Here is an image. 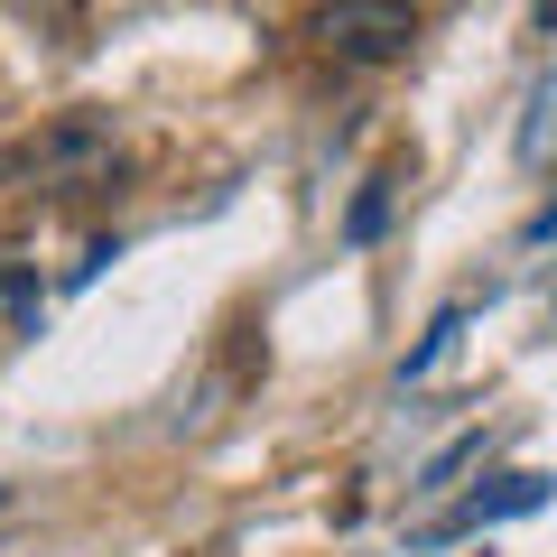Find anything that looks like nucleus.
<instances>
[{
	"instance_id": "f257e3e1",
	"label": "nucleus",
	"mask_w": 557,
	"mask_h": 557,
	"mask_svg": "<svg viewBox=\"0 0 557 557\" xmlns=\"http://www.w3.org/2000/svg\"><path fill=\"white\" fill-rule=\"evenodd\" d=\"M121 168V121L112 112H57L28 139L0 149V186H38V196H84Z\"/></svg>"
},
{
	"instance_id": "f03ea898",
	"label": "nucleus",
	"mask_w": 557,
	"mask_h": 557,
	"mask_svg": "<svg viewBox=\"0 0 557 557\" xmlns=\"http://www.w3.org/2000/svg\"><path fill=\"white\" fill-rule=\"evenodd\" d=\"M307 38L335 65H399L418 47V10L409 0H325L317 20H307Z\"/></svg>"
},
{
	"instance_id": "7ed1b4c3",
	"label": "nucleus",
	"mask_w": 557,
	"mask_h": 557,
	"mask_svg": "<svg viewBox=\"0 0 557 557\" xmlns=\"http://www.w3.org/2000/svg\"><path fill=\"white\" fill-rule=\"evenodd\" d=\"M539 502H548V474H502V483H483V493H465L456 511H437L428 530H418V548L465 539V530H493V520H520V511H539Z\"/></svg>"
},
{
	"instance_id": "20e7f679",
	"label": "nucleus",
	"mask_w": 557,
	"mask_h": 557,
	"mask_svg": "<svg viewBox=\"0 0 557 557\" xmlns=\"http://www.w3.org/2000/svg\"><path fill=\"white\" fill-rule=\"evenodd\" d=\"M28 28H47V38H84V0H10Z\"/></svg>"
},
{
	"instance_id": "39448f33",
	"label": "nucleus",
	"mask_w": 557,
	"mask_h": 557,
	"mask_svg": "<svg viewBox=\"0 0 557 557\" xmlns=\"http://www.w3.org/2000/svg\"><path fill=\"white\" fill-rule=\"evenodd\" d=\"M456 335H465V307H446V317L428 325V344H418V354L399 362V381H428V372H437V354H446V344H456Z\"/></svg>"
},
{
	"instance_id": "423d86ee",
	"label": "nucleus",
	"mask_w": 557,
	"mask_h": 557,
	"mask_svg": "<svg viewBox=\"0 0 557 557\" xmlns=\"http://www.w3.org/2000/svg\"><path fill=\"white\" fill-rule=\"evenodd\" d=\"M381 223H391V177H372V186H362V205H354V223H344V233H354V242H372Z\"/></svg>"
}]
</instances>
